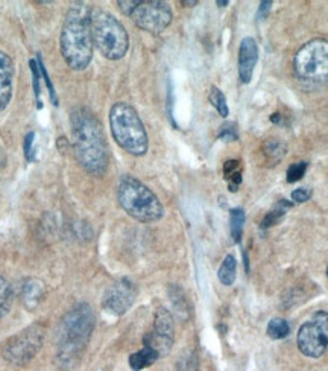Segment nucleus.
Masks as SVG:
<instances>
[{"label": "nucleus", "instance_id": "10", "mask_svg": "<svg viewBox=\"0 0 328 371\" xmlns=\"http://www.w3.org/2000/svg\"><path fill=\"white\" fill-rule=\"evenodd\" d=\"M129 17L140 29L149 34H162L172 23L173 12L169 3L162 0H140Z\"/></svg>", "mask_w": 328, "mask_h": 371}, {"label": "nucleus", "instance_id": "26", "mask_svg": "<svg viewBox=\"0 0 328 371\" xmlns=\"http://www.w3.org/2000/svg\"><path fill=\"white\" fill-rule=\"evenodd\" d=\"M29 67H31V73H32V86H34V96H36V102L37 107L41 108V88H40V78H41V72L37 60H31L29 61Z\"/></svg>", "mask_w": 328, "mask_h": 371}, {"label": "nucleus", "instance_id": "36", "mask_svg": "<svg viewBox=\"0 0 328 371\" xmlns=\"http://www.w3.org/2000/svg\"><path fill=\"white\" fill-rule=\"evenodd\" d=\"M270 120H272V122H274V123H278V122H280V114H278V113H275V114H272V118H270Z\"/></svg>", "mask_w": 328, "mask_h": 371}, {"label": "nucleus", "instance_id": "34", "mask_svg": "<svg viewBox=\"0 0 328 371\" xmlns=\"http://www.w3.org/2000/svg\"><path fill=\"white\" fill-rule=\"evenodd\" d=\"M216 5L220 6V8H225V6L229 5V2H228V0H218V2H216Z\"/></svg>", "mask_w": 328, "mask_h": 371}, {"label": "nucleus", "instance_id": "32", "mask_svg": "<svg viewBox=\"0 0 328 371\" xmlns=\"http://www.w3.org/2000/svg\"><path fill=\"white\" fill-rule=\"evenodd\" d=\"M272 2H262L260 8H258V16H266V12L270 10Z\"/></svg>", "mask_w": 328, "mask_h": 371}, {"label": "nucleus", "instance_id": "3", "mask_svg": "<svg viewBox=\"0 0 328 371\" xmlns=\"http://www.w3.org/2000/svg\"><path fill=\"white\" fill-rule=\"evenodd\" d=\"M90 12H92V8L84 2L72 3L61 27V55L66 64L75 72L84 71V68L88 67L93 58Z\"/></svg>", "mask_w": 328, "mask_h": 371}, {"label": "nucleus", "instance_id": "11", "mask_svg": "<svg viewBox=\"0 0 328 371\" xmlns=\"http://www.w3.org/2000/svg\"><path fill=\"white\" fill-rule=\"evenodd\" d=\"M175 338V324H173L172 314L164 307H160L153 318V329L146 333L143 344L155 350L160 356H164L171 352Z\"/></svg>", "mask_w": 328, "mask_h": 371}, {"label": "nucleus", "instance_id": "8", "mask_svg": "<svg viewBox=\"0 0 328 371\" xmlns=\"http://www.w3.org/2000/svg\"><path fill=\"white\" fill-rule=\"evenodd\" d=\"M45 335V327L40 324H32L14 335L3 347L5 361L16 367H23L29 363L43 347Z\"/></svg>", "mask_w": 328, "mask_h": 371}, {"label": "nucleus", "instance_id": "12", "mask_svg": "<svg viewBox=\"0 0 328 371\" xmlns=\"http://www.w3.org/2000/svg\"><path fill=\"white\" fill-rule=\"evenodd\" d=\"M137 298V286L134 281L123 277L116 280L113 285L107 287L102 298V306L107 312L117 315L127 314Z\"/></svg>", "mask_w": 328, "mask_h": 371}, {"label": "nucleus", "instance_id": "24", "mask_svg": "<svg viewBox=\"0 0 328 371\" xmlns=\"http://www.w3.org/2000/svg\"><path fill=\"white\" fill-rule=\"evenodd\" d=\"M37 63H38V67H40V72H41V77L45 78V84L47 87V90H49V96H51V101H52V104L57 107L60 104V101H58V96L57 93H55V87L52 84V81H51V77H49V73L46 71V66L43 63V58H41V53H37Z\"/></svg>", "mask_w": 328, "mask_h": 371}, {"label": "nucleus", "instance_id": "28", "mask_svg": "<svg viewBox=\"0 0 328 371\" xmlns=\"http://www.w3.org/2000/svg\"><path fill=\"white\" fill-rule=\"evenodd\" d=\"M219 139L225 140V142H233L237 140V129L233 125V123H227V125H223L220 133H219Z\"/></svg>", "mask_w": 328, "mask_h": 371}, {"label": "nucleus", "instance_id": "9", "mask_svg": "<svg viewBox=\"0 0 328 371\" xmlns=\"http://www.w3.org/2000/svg\"><path fill=\"white\" fill-rule=\"evenodd\" d=\"M297 344L307 358L318 359L328 352V312H315L299 327Z\"/></svg>", "mask_w": 328, "mask_h": 371}, {"label": "nucleus", "instance_id": "6", "mask_svg": "<svg viewBox=\"0 0 328 371\" xmlns=\"http://www.w3.org/2000/svg\"><path fill=\"white\" fill-rule=\"evenodd\" d=\"M90 25H92L93 46H96L103 57L114 61L127 55L129 47L128 32L113 14L102 8H92Z\"/></svg>", "mask_w": 328, "mask_h": 371}, {"label": "nucleus", "instance_id": "14", "mask_svg": "<svg viewBox=\"0 0 328 371\" xmlns=\"http://www.w3.org/2000/svg\"><path fill=\"white\" fill-rule=\"evenodd\" d=\"M14 64L8 53L0 51V112L8 107L12 98Z\"/></svg>", "mask_w": 328, "mask_h": 371}, {"label": "nucleus", "instance_id": "13", "mask_svg": "<svg viewBox=\"0 0 328 371\" xmlns=\"http://www.w3.org/2000/svg\"><path fill=\"white\" fill-rule=\"evenodd\" d=\"M258 61V46L254 38L247 37L242 40L239 47V77L243 84H249L253 79L254 68Z\"/></svg>", "mask_w": 328, "mask_h": 371}, {"label": "nucleus", "instance_id": "7", "mask_svg": "<svg viewBox=\"0 0 328 371\" xmlns=\"http://www.w3.org/2000/svg\"><path fill=\"white\" fill-rule=\"evenodd\" d=\"M293 71L304 82H325L328 79V41L315 38L305 43L293 58Z\"/></svg>", "mask_w": 328, "mask_h": 371}, {"label": "nucleus", "instance_id": "31", "mask_svg": "<svg viewBox=\"0 0 328 371\" xmlns=\"http://www.w3.org/2000/svg\"><path fill=\"white\" fill-rule=\"evenodd\" d=\"M140 3V0H118L117 5L118 8L123 14H127V16H131L132 11L137 8V5Z\"/></svg>", "mask_w": 328, "mask_h": 371}, {"label": "nucleus", "instance_id": "4", "mask_svg": "<svg viewBox=\"0 0 328 371\" xmlns=\"http://www.w3.org/2000/svg\"><path fill=\"white\" fill-rule=\"evenodd\" d=\"M110 127L117 145L128 154L142 157L148 153V133L134 107L127 102H117L111 107Z\"/></svg>", "mask_w": 328, "mask_h": 371}, {"label": "nucleus", "instance_id": "25", "mask_svg": "<svg viewBox=\"0 0 328 371\" xmlns=\"http://www.w3.org/2000/svg\"><path fill=\"white\" fill-rule=\"evenodd\" d=\"M171 297H172L171 298L172 303H173V306H175L178 314H184V312L188 314V305H187V300L184 297V292L181 291L178 286L173 285L171 287Z\"/></svg>", "mask_w": 328, "mask_h": 371}, {"label": "nucleus", "instance_id": "35", "mask_svg": "<svg viewBox=\"0 0 328 371\" xmlns=\"http://www.w3.org/2000/svg\"><path fill=\"white\" fill-rule=\"evenodd\" d=\"M181 3L186 5V6H194V5H198V0H192V2H188V0H183Z\"/></svg>", "mask_w": 328, "mask_h": 371}, {"label": "nucleus", "instance_id": "27", "mask_svg": "<svg viewBox=\"0 0 328 371\" xmlns=\"http://www.w3.org/2000/svg\"><path fill=\"white\" fill-rule=\"evenodd\" d=\"M307 168H309V163L307 162H299V163L290 164L289 169H288V174H286V177H288V183H297V181L301 180L305 174Z\"/></svg>", "mask_w": 328, "mask_h": 371}, {"label": "nucleus", "instance_id": "21", "mask_svg": "<svg viewBox=\"0 0 328 371\" xmlns=\"http://www.w3.org/2000/svg\"><path fill=\"white\" fill-rule=\"evenodd\" d=\"M245 212L242 209H233L229 212V224H231V238L234 242L239 244L243 235V225H245Z\"/></svg>", "mask_w": 328, "mask_h": 371}, {"label": "nucleus", "instance_id": "18", "mask_svg": "<svg viewBox=\"0 0 328 371\" xmlns=\"http://www.w3.org/2000/svg\"><path fill=\"white\" fill-rule=\"evenodd\" d=\"M292 203H289L288 199H281V201H278L274 209H272L270 212L266 213V216L263 218L262 221V229H269V227H274L277 225L278 222L281 221V219L284 218L286 212H288L290 207H292Z\"/></svg>", "mask_w": 328, "mask_h": 371}, {"label": "nucleus", "instance_id": "1", "mask_svg": "<svg viewBox=\"0 0 328 371\" xmlns=\"http://www.w3.org/2000/svg\"><path fill=\"white\" fill-rule=\"evenodd\" d=\"M72 145L75 159L90 175L101 177L108 169V146L102 123L88 108L71 112Z\"/></svg>", "mask_w": 328, "mask_h": 371}, {"label": "nucleus", "instance_id": "23", "mask_svg": "<svg viewBox=\"0 0 328 371\" xmlns=\"http://www.w3.org/2000/svg\"><path fill=\"white\" fill-rule=\"evenodd\" d=\"M208 99H210L212 105L216 108V112H218L222 116V118H227V116L229 114L227 98H225V94H223L218 87L213 86L210 88V93H208Z\"/></svg>", "mask_w": 328, "mask_h": 371}, {"label": "nucleus", "instance_id": "16", "mask_svg": "<svg viewBox=\"0 0 328 371\" xmlns=\"http://www.w3.org/2000/svg\"><path fill=\"white\" fill-rule=\"evenodd\" d=\"M263 155L266 162L269 163V166H277L280 163L286 154H288V146L286 143L280 139H266L262 146Z\"/></svg>", "mask_w": 328, "mask_h": 371}, {"label": "nucleus", "instance_id": "37", "mask_svg": "<svg viewBox=\"0 0 328 371\" xmlns=\"http://www.w3.org/2000/svg\"><path fill=\"white\" fill-rule=\"evenodd\" d=\"M327 277H328V266H327Z\"/></svg>", "mask_w": 328, "mask_h": 371}, {"label": "nucleus", "instance_id": "19", "mask_svg": "<svg viewBox=\"0 0 328 371\" xmlns=\"http://www.w3.org/2000/svg\"><path fill=\"white\" fill-rule=\"evenodd\" d=\"M236 274H237V262L233 254H228V256L223 259L222 265L219 266L218 277L222 285L231 286L236 281Z\"/></svg>", "mask_w": 328, "mask_h": 371}, {"label": "nucleus", "instance_id": "30", "mask_svg": "<svg viewBox=\"0 0 328 371\" xmlns=\"http://www.w3.org/2000/svg\"><path fill=\"white\" fill-rule=\"evenodd\" d=\"M310 196H312V190L310 189H305V188H299V189L292 192V199L295 203H305V201H309Z\"/></svg>", "mask_w": 328, "mask_h": 371}, {"label": "nucleus", "instance_id": "17", "mask_svg": "<svg viewBox=\"0 0 328 371\" xmlns=\"http://www.w3.org/2000/svg\"><path fill=\"white\" fill-rule=\"evenodd\" d=\"M158 358H160V355L155 352V350L144 346L142 350H138V352L132 353L129 356V367L134 371H140L143 368L151 367L152 363H155Z\"/></svg>", "mask_w": 328, "mask_h": 371}, {"label": "nucleus", "instance_id": "33", "mask_svg": "<svg viewBox=\"0 0 328 371\" xmlns=\"http://www.w3.org/2000/svg\"><path fill=\"white\" fill-rule=\"evenodd\" d=\"M5 164H6V157H5V154L2 153V151H0V168H3Z\"/></svg>", "mask_w": 328, "mask_h": 371}, {"label": "nucleus", "instance_id": "20", "mask_svg": "<svg viewBox=\"0 0 328 371\" xmlns=\"http://www.w3.org/2000/svg\"><path fill=\"white\" fill-rule=\"evenodd\" d=\"M14 301V291L8 280L0 276V318L10 314Z\"/></svg>", "mask_w": 328, "mask_h": 371}, {"label": "nucleus", "instance_id": "29", "mask_svg": "<svg viewBox=\"0 0 328 371\" xmlns=\"http://www.w3.org/2000/svg\"><path fill=\"white\" fill-rule=\"evenodd\" d=\"M34 140H36V134L34 133H27L26 137H25V145H23V149H25V157L27 162H34V155H32V146H34Z\"/></svg>", "mask_w": 328, "mask_h": 371}, {"label": "nucleus", "instance_id": "22", "mask_svg": "<svg viewBox=\"0 0 328 371\" xmlns=\"http://www.w3.org/2000/svg\"><path fill=\"white\" fill-rule=\"evenodd\" d=\"M266 333H268L269 338H272V340L288 338V335L290 333L289 322L286 320H283V318L270 320L269 324H268V329H266Z\"/></svg>", "mask_w": 328, "mask_h": 371}, {"label": "nucleus", "instance_id": "2", "mask_svg": "<svg viewBox=\"0 0 328 371\" xmlns=\"http://www.w3.org/2000/svg\"><path fill=\"white\" fill-rule=\"evenodd\" d=\"M94 312L90 305L79 303L62 317L57 333V363L64 371L79 366L94 331Z\"/></svg>", "mask_w": 328, "mask_h": 371}, {"label": "nucleus", "instance_id": "15", "mask_svg": "<svg viewBox=\"0 0 328 371\" xmlns=\"http://www.w3.org/2000/svg\"><path fill=\"white\" fill-rule=\"evenodd\" d=\"M22 297L27 309H36L41 300L45 297V286L37 279H29L25 281L23 290H22Z\"/></svg>", "mask_w": 328, "mask_h": 371}, {"label": "nucleus", "instance_id": "5", "mask_svg": "<svg viewBox=\"0 0 328 371\" xmlns=\"http://www.w3.org/2000/svg\"><path fill=\"white\" fill-rule=\"evenodd\" d=\"M117 201L131 218L140 222H155L164 215V207L158 196L148 186L131 175H123L118 181Z\"/></svg>", "mask_w": 328, "mask_h": 371}]
</instances>
